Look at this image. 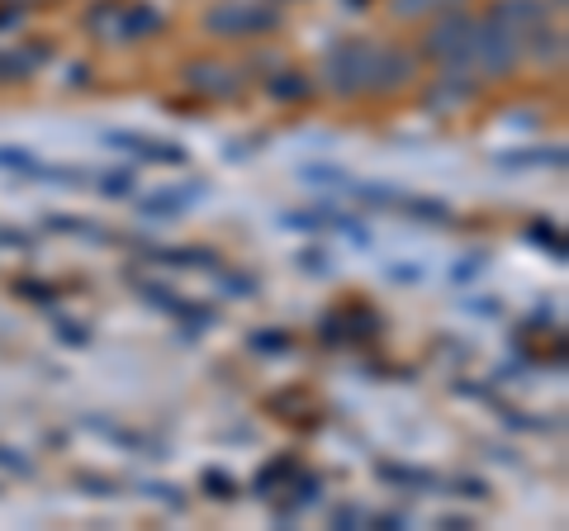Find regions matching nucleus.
<instances>
[{"instance_id": "nucleus-1", "label": "nucleus", "mask_w": 569, "mask_h": 531, "mask_svg": "<svg viewBox=\"0 0 569 531\" xmlns=\"http://www.w3.org/2000/svg\"><path fill=\"white\" fill-rule=\"evenodd\" d=\"M427 48L456 72H489V77L508 72V62L518 58V39L498 20H447L437 24Z\"/></svg>"}, {"instance_id": "nucleus-2", "label": "nucleus", "mask_w": 569, "mask_h": 531, "mask_svg": "<svg viewBox=\"0 0 569 531\" xmlns=\"http://www.w3.org/2000/svg\"><path fill=\"white\" fill-rule=\"evenodd\" d=\"M408 77V58L380 43H342L328 58V81L337 91H385Z\"/></svg>"}, {"instance_id": "nucleus-3", "label": "nucleus", "mask_w": 569, "mask_h": 531, "mask_svg": "<svg viewBox=\"0 0 569 531\" xmlns=\"http://www.w3.org/2000/svg\"><path fill=\"white\" fill-rule=\"evenodd\" d=\"M204 24L213 33H228V39H242V33H261L276 24V10L261 6V0H223L204 14Z\"/></svg>"}, {"instance_id": "nucleus-4", "label": "nucleus", "mask_w": 569, "mask_h": 531, "mask_svg": "<svg viewBox=\"0 0 569 531\" xmlns=\"http://www.w3.org/2000/svg\"><path fill=\"white\" fill-rule=\"evenodd\" d=\"M114 24L110 33L114 39H142L148 29H157V10H148V6H119V10H100V14H91V24Z\"/></svg>"}, {"instance_id": "nucleus-5", "label": "nucleus", "mask_w": 569, "mask_h": 531, "mask_svg": "<svg viewBox=\"0 0 569 531\" xmlns=\"http://www.w3.org/2000/svg\"><path fill=\"white\" fill-rule=\"evenodd\" d=\"M437 6H456V0H395V14H427Z\"/></svg>"}]
</instances>
